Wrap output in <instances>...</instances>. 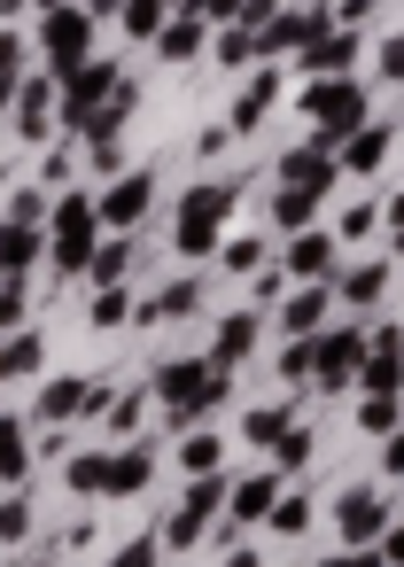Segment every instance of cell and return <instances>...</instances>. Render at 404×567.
<instances>
[{
	"mask_svg": "<svg viewBox=\"0 0 404 567\" xmlns=\"http://www.w3.org/2000/svg\"><path fill=\"white\" fill-rule=\"evenodd\" d=\"M272 102H280V71H272V63H257V71H249V86H241V102H234V117H226V133H257V125L272 117Z\"/></svg>",
	"mask_w": 404,
	"mask_h": 567,
	"instance_id": "15",
	"label": "cell"
},
{
	"mask_svg": "<svg viewBox=\"0 0 404 567\" xmlns=\"http://www.w3.org/2000/svg\"><path fill=\"white\" fill-rule=\"evenodd\" d=\"M110 567H164V536H133V544H125Z\"/></svg>",
	"mask_w": 404,
	"mask_h": 567,
	"instance_id": "45",
	"label": "cell"
},
{
	"mask_svg": "<svg viewBox=\"0 0 404 567\" xmlns=\"http://www.w3.org/2000/svg\"><path fill=\"white\" fill-rule=\"evenodd\" d=\"M24 327H32V288L0 280V334H24Z\"/></svg>",
	"mask_w": 404,
	"mask_h": 567,
	"instance_id": "37",
	"label": "cell"
},
{
	"mask_svg": "<svg viewBox=\"0 0 404 567\" xmlns=\"http://www.w3.org/2000/svg\"><path fill=\"white\" fill-rule=\"evenodd\" d=\"M40 257H48V234H32V226H9V218H0V280H24Z\"/></svg>",
	"mask_w": 404,
	"mask_h": 567,
	"instance_id": "19",
	"label": "cell"
},
{
	"mask_svg": "<svg viewBox=\"0 0 404 567\" xmlns=\"http://www.w3.org/2000/svg\"><path fill=\"white\" fill-rule=\"evenodd\" d=\"M148 203H156V172H148V164H141V172H117L110 195H102V234H133V226L148 218Z\"/></svg>",
	"mask_w": 404,
	"mask_h": 567,
	"instance_id": "9",
	"label": "cell"
},
{
	"mask_svg": "<svg viewBox=\"0 0 404 567\" xmlns=\"http://www.w3.org/2000/svg\"><path fill=\"white\" fill-rule=\"evenodd\" d=\"M327 303H334V288H296V296L280 303V327H288L296 342H311V334H319V319H327Z\"/></svg>",
	"mask_w": 404,
	"mask_h": 567,
	"instance_id": "22",
	"label": "cell"
},
{
	"mask_svg": "<svg viewBox=\"0 0 404 567\" xmlns=\"http://www.w3.org/2000/svg\"><path fill=\"white\" fill-rule=\"evenodd\" d=\"M0 474H9V482H24V474H32V427H24V420H9V412H0Z\"/></svg>",
	"mask_w": 404,
	"mask_h": 567,
	"instance_id": "25",
	"label": "cell"
},
{
	"mask_svg": "<svg viewBox=\"0 0 404 567\" xmlns=\"http://www.w3.org/2000/svg\"><path fill=\"white\" fill-rule=\"evenodd\" d=\"M226 272H265V241H257V234L226 241Z\"/></svg>",
	"mask_w": 404,
	"mask_h": 567,
	"instance_id": "43",
	"label": "cell"
},
{
	"mask_svg": "<svg viewBox=\"0 0 404 567\" xmlns=\"http://www.w3.org/2000/svg\"><path fill=\"white\" fill-rule=\"evenodd\" d=\"M288 280H303V288H334L342 280V257H334V234L327 226H311V234L288 241Z\"/></svg>",
	"mask_w": 404,
	"mask_h": 567,
	"instance_id": "11",
	"label": "cell"
},
{
	"mask_svg": "<svg viewBox=\"0 0 404 567\" xmlns=\"http://www.w3.org/2000/svg\"><path fill=\"white\" fill-rule=\"evenodd\" d=\"M311 451H319V435H311V427H288V435L272 443V474H296V466H311Z\"/></svg>",
	"mask_w": 404,
	"mask_h": 567,
	"instance_id": "36",
	"label": "cell"
},
{
	"mask_svg": "<svg viewBox=\"0 0 404 567\" xmlns=\"http://www.w3.org/2000/svg\"><path fill=\"white\" fill-rule=\"evenodd\" d=\"M24 536H32V497L17 489L9 505H0V544H24Z\"/></svg>",
	"mask_w": 404,
	"mask_h": 567,
	"instance_id": "40",
	"label": "cell"
},
{
	"mask_svg": "<svg viewBox=\"0 0 404 567\" xmlns=\"http://www.w3.org/2000/svg\"><path fill=\"white\" fill-rule=\"evenodd\" d=\"M381 474H389V482H404V427L381 443Z\"/></svg>",
	"mask_w": 404,
	"mask_h": 567,
	"instance_id": "53",
	"label": "cell"
},
{
	"mask_svg": "<svg viewBox=\"0 0 404 567\" xmlns=\"http://www.w3.org/2000/svg\"><path fill=\"white\" fill-rule=\"evenodd\" d=\"M0 79H24V40H17V24L0 32Z\"/></svg>",
	"mask_w": 404,
	"mask_h": 567,
	"instance_id": "51",
	"label": "cell"
},
{
	"mask_svg": "<svg viewBox=\"0 0 404 567\" xmlns=\"http://www.w3.org/2000/svg\"><path fill=\"white\" fill-rule=\"evenodd\" d=\"M249 350H257V311H226V319H218V334H210V350H203V358H210V365H218V373H234V365H241V358H249Z\"/></svg>",
	"mask_w": 404,
	"mask_h": 567,
	"instance_id": "17",
	"label": "cell"
},
{
	"mask_svg": "<svg viewBox=\"0 0 404 567\" xmlns=\"http://www.w3.org/2000/svg\"><path fill=\"white\" fill-rule=\"evenodd\" d=\"M0 110H17V79H0Z\"/></svg>",
	"mask_w": 404,
	"mask_h": 567,
	"instance_id": "60",
	"label": "cell"
},
{
	"mask_svg": "<svg viewBox=\"0 0 404 567\" xmlns=\"http://www.w3.org/2000/svg\"><path fill=\"white\" fill-rule=\"evenodd\" d=\"M334 528H342V544H350V551H373V544H381V528H389V497H381L373 482L342 489V497H334Z\"/></svg>",
	"mask_w": 404,
	"mask_h": 567,
	"instance_id": "7",
	"label": "cell"
},
{
	"mask_svg": "<svg viewBox=\"0 0 404 567\" xmlns=\"http://www.w3.org/2000/svg\"><path fill=\"white\" fill-rule=\"evenodd\" d=\"M272 505H280V474L265 466V474H241V482H234L226 520H234V528H249V520H272Z\"/></svg>",
	"mask_w": 404,
	"mask_h": 567,
	"instance_id": "16",
	"label": "cell"
},
{
	"mask_svg": "<svg viewBox=\"0 0 404 567\" xmlns=\"http://www.w3.org/2000/svg\"><path fill=\"white\" fill-rule=\"evenodd\" d=\"M358 427H365V435H381V443H389V435H396V427H404V396H365V404H358Z\"/></svg>",
	"mask_w": 404,
	"mask_h": 567,
	"instance_id": "35",
	"label": "cell"
},
{
	"mask_svg": "<svg viewBox=\"0 0 404 567\" xmlns=\"http://www.w3.org/2000/svg\"><path fill=\"white\" fill-rule=\"evenodd\" d=\"M203 48H210V24H203V17H172V24H164V40H156V55H164V63H195Z\"/></svg>",
	"mask_w": 404,
	"mask_h": 567,
	"instance_id": "23",
	"label": "cell"
},
{
	"mask_svg": "<svg viewBox=\"0 0 404 567\" xmlns=\"http://www.w3.org/2000/svg\"><path fill=\"white\" fill-rule=\"evenodd\" d=\"M389 148H396V125H365L358 141H342V156H334V164H342V172H381V164H389Z\"/></svg>",
	"mask_w": 404,
	"mask_h": 567,
	"instance_id": "21",
	"label": "cell"
},
{
	"mask_svg": "<svg viewBox=\"0 0 404 567\" xmlns=\"http://www.w3.org/2000/svg\"><path fill=\"white\" fill-rule=\"evenodd\" d=\"M373 63H381V79H404V32L373 40Z\"/></svg>",
	"mask_w": 404,
	"mask_h": 567,
	"instance_id": "49",
	"label": "cell"
},
{
	"mask_svg": "<svg viewBox=\"0 0 404 567\" xmlns=\"http://www.w3.org/2000/svg\"><path fill=\"white\" fill-rule=\"evenodd\" d=\"M40 358H48L40 327H24V334H0V381H24V373H40Z\"/></svg>",
	"mask_w": 404,
	"mask_h": 567,
	"instance_id": "24",
	"label": "cell"
},
{
	"mask_svg": "<svg viewBox=\"0 0 404 567\" xmlns=\"http://www.w3.org/2000/svg\"><path fill=\"white\" fill-rule=\"evenodd\" d=\"M141 412H148V389L117 396V404H110V427H117V435H141Z\"/></svg>",
	"mask_w": 404,
	"mask_h": 567,
	"instance_id": "44",
	"label": "cell"
},
{
	"mask_svg": "<svg viewBox=\"0 0 404 567\" xmlns=\"http://www.w3.org/2000/svg\"><path fill=\"white\" fill-rule=\"evenodd\" d=\"M358 48H365L358 32H342V24H319V32H311V40L296 48V63H303L311 79H350V63H358Z\"/></svg>",
	"mask_w": 404,
	"mask_h": 567,
	"instance_id": "10",
	"label": "cell"
},
{
	"mask_svg": "<svg viewBox=\"0 0 404 567\" xmlns=\"http://www.w3.org/2000/svg\"><path fill=\"white\" fill-rule=\"evenodd\" d=\"M40 218H48V195L40 187H17L9 195V226H40Z\"/></svg>",
	"mask_w": 404,
	"mask_h": 567,
	"instance_id": "42",
	"label": "cell"
},
{
	"mask_svg": "<svg viewBox=\"0 0 404 567\" xmlns=\"http://www.w3.org/2000/svg\"><path fill=\"white\" fill-rule=\"evenodd\" d=\"M241 9H249V0H195L187 17H203L210 32H226V24H241Z\"/></svg>",
	"mask_w": 404,
	"mask_h": 567,
	"instance_id": "46",
	"label": "cell"
},
{
	"mask_svg": "<svg viewBox=\"0 0 404 567\" xmlns=\"http://www.w3.org/2000/svg\"><path fill=\"white\" fill-rule=\"evenodd\" d=\"M373 551H381V567H404V520H389V528H381V544H373Z\"/></svg>",
	"mask_w": 404,
	"mask_h": 567,
	"instance_id": "52",
	"label": "cell"
},
{
	"mask_svg": "<svg viewBox=\"0 0 404 567\" xmlns=\"http://www.w3.org/2000/svg\"><path fill=\"white\" fill-rule=\"evenodd\" d=\"M226 567H265V559H257L249 544H234V551H226Z\"/></svg>",
	"mask_w": 404,
	"mask_h": 567,
	"instance_id": "57",
	"label": "cell"
},
{
	"mask_svg": "<svg viewBox=\"0 0 404 567\" xmlns=\"http://www.w3.org/2000/svg\"><path fill=\"white\" fill-rule=\"evenodd\" d=\"M63 179H79V141H55V156H48V187H63Z\"/></svg>",
	"mask_w": 404,
	"mask_h": 567,
	"instance_id": "47",
	"label": "cell"
},
{
	"mask_svg": "<svg viewBox=\"0 0 404 567\" xmlns=\"http://www.w3.org/2000/svg\"><path fill=\"white\" fill-rule=\"evenodd\" d=\"M226 141H234V133H226V125H203V133H195V156H218V148H226Z\"/></svg>",
	"mask_w": 404,
	"mask_h": 567,
	"instance_id": "55",
	"label": "cell"
},
{
	"mask_svg": "<svg viewBox=\"0 0 404 567\" xmlns=\"http://www.w3.org/2000/svg\"><path fill=\"white\" fill-rule=\"evenodd\" d=\"M55 86H63L55 71H24V79H17V133H24V141H48V133H55V117H48V110H55Z\"/></svg>",
	"mask_w": 404,
	"mask_h": 567,
	"instance_id": "12",
	"label": "cell"
},
{
	"mask_svg": "<svg viewBox=\"0 0 404 567\" xmlns=\"http://www.w3.org/2000/svg\"><path fill=\"white\" fill-rule=\"evenodd\" d=\"M210 63H226V71H249V63H257V32H249V24H226V32H210Z\"/></svg>",
	"mask_w": 404,
	"mask_h": 567,
	"instance_id": "30",
	"label": "cell"
},
{
	"mask_svg": "<svg viewBox=\"0 0 404 567\" xmlns=\"http://www.w3.org/2000/svg\"><path fill=\"white\" fill-rule=\"evenodd\" d=\"M396 257H404V234H396Z\"/></svg>",
	"mask_w": 404,
	"mask_h": 567,
	"instance_id": "62",
	"label": "cell"
},
{
	"mask_svg": "<svg viewBox=\"0 0 404 567\" xmlns=\"http://www.w3.org/2000/svg\"><path fill=\"white\" fill-rule=\"evenodd\" d=\"M86 412H110L102 381H48L40 389V420H86Z\"/></svg>",
	"mask_w": 404,
	"mask_h": 567,
	"instance_id": "14",
	"label": "cell"
},
{
	"mask_svg": "<svg viewBox=\"0 0 404 567\" xmlns=\"http://www.w3.org/2000/svg\"><path fill=\"white\" fill-rule=\"evenodd\" d=\"M303 528H311V497L280 489V505H272V536H303Z\"/></svg>",
	"mask_w": 404,
	"mask_h": 567,
	"instance_id": "38",
	"label": "cell"
},
{
	"mask_svg": "<svg viewBox=\"0 0 404 567\" xmlns=\"http://www.w3.org/2000/svg\"><path fill=\"white\" fill-rule=\"evenodd\" d=\"M156 396L172 404V427H195L210 404L234 396V373H218L210 358H172V365H156Z\"/></svg>",
	"mask_w": 404,
	"mask_h": 567,
	"instance_id": "2",
	"label": "cell"
},
{
	"mask_svg": "<svg viewBox=\"0 0 404 567\" xmlns=\"http://www.w3.org/2000/svg\"><path fill=\"white\" fill-rule=\"evenodd\" d=\"M94 249H102V203L94 195H63L55 210H48V257H55V272H94Z\"/></svg>",
	"mask_w": 404,
	"mask_h": 567,
	"instance_id": "3",
	"label": "cell"
},
{
	"mask_svg": "<svg viewBox=\"0 0 404 567\" xmlns=\"http://www.w3.org/2000/svg\"><path fill=\"white\" fill-rule=\"evenodd\" d=\"M272 226L311 234V226H319V195H303V187H272Z\"/></svg>",
	"mask_w": 404,
	"mask_h": 567,
	"instance_id": "26",
	"label": "cell"
},
{
	"mask_svg": "<svg viewBox=\"0 0 404 567\" xmlns=\"http://www.w3.org/2000/svg\"><path fill=\"white\" fill-rule=\"evenodd\" d=\"M164 24H172V0H133V9H125L133 48H156V40H164Z\"/></svg>",
	"mask_w": 404,
	"mask_h": 567,
	"instance_id": "34",
	"label": "cell"
},
{
	"mask_svg": "<svg viewBox=\"0 0 404 567\" xmlns=\"http://www.w3.org/2000/svg\"><path fill=\"white\" fill-rule=\"evenodd\" d=\"M79 9H86V17L102 24V17H125V9H133V0H79Z\"/></svg>",
	"mask_w": 404,
	"mask_h": 567,
	"instance_id": "56",
	"label": "cell"
},
{
	"mask_svg": "<svg viewBox=\"0 0 404 567\" xmlns=\"http://www.w3.org/2000/svg\"><path fill=\"white\" fill-rule=\"evenodd\" d=\"M148 482H156V451H148V443L110 451V497H141Z\"/></svg>",
	"mask_w": 404,
	"mask_h": 567,
	"instance_id": "20",
	"label": "cell"
},
{
	"mask_svg": "<svg viewBox=\"0 0 404 567\" xmlns=\"http://www.w3.org/2000/svg\"><path fill=\"white\" fill-rule=\"evenodd\" d=\"M280 381H311V342H288L280 350Z\"/></svg>",
	"mask_w": 404,
	"mask_h": 567,
	"instance_id": "50",
	"label": "cell"
},
{
	"mask_svg": "<svg viewBox=\"0 0 404 567\" xmlns=\"http://www.w3.org/2000/svg\"><path fill=\"white\" fill-rule=\"evenodd\" d=\"M133 110H141V86L125 79V86H117V94H110V102H102V110H94V117H86L79 133H71V141H86V148H102V141H117V133H125V117H133Z\"/></svg>",
	"mask_w": 404,
	"mask_h": 567,
	"instance_id": "18",
	"label": "cell"
},
{
	"mask_svg": "<svg viewBox=\"0 0 404 567\" xmlns=\"http://www.w3.org/2000/svg\"><path fill=\"white\" fill-rule=\"evenodd\" d=\"M156 311H164V319H195V311H203V288H195V280H172V288L156 296Z\"/></svg>",
	"mask_w": 404,
	"mask_h": 567,
	"instance_id": "39",
	"label": "cell"
},
{
	"mask_svg": "<svg viewBox=\"0 0 404 567\" xmlns=\"http://www.w3.org/2000/svg\"><path fill=\"white\" fill-rule=\"evenodd\" d=\"M280 288H288V272H272V265H265V272H257V288H249V296H257V311H265Z\"/></svg>",
	"mask_w": 404,
	"mask_h": 567,
	"instance_id": "54",
	"label": "cell"
},
{
	"mask_svg": "<svg viewBox=\"0 0 404 567\" xmlns=\"http://www.w3.org/2000/svg\"><path fill=\"white\" fill-rule=\"evenodd\" d=\"M303 117H311V141L342 156V141H358L373 117H365V86L358 79H311L303 86Z\"/></svg>",
	"mask_w": 404,
	"mask_h": 567,
	"instance_id": "1",
	"label": "cell"
},
{
	"mask_svg": "<svg viewBox=\"0 0 404 567\" xmlns=\"http://www.w3.org/2000/svg\"><path fill=\"white\" fill-rule=\"evenodd\" d=\"M9 567H48V559H9Z\"/></svg>",
	"mask_w": 404,
	"mask_h": 567,
	"instance_id": "61",
	"label": "cell"
},
{
	"mask_svg": "<svg viewBox=\"0 0 404 567\" xmlns=\"http://www.w3.org/2000/svg\"><path fill=\"white\" fill-rule=\"evenodd\" d=\"M381 288H389V265H381V257L334 280V296H342V303H358V311H365V303H381Z\"/></svg>",
	"mask_w": 404,
	"mask_h": 567,
	"instance_id": "31",
	"label": "cell"
},
{
	"mask_svg": "<svg viewBox=\"0 0 404 567\" xmlns=\"http://www.w3.org/2000/svg\"><path fill=\"white\" fill-rule=\"evenodd\" d=\"M218 458H226V435H210V427H187L179 435V466L203 482V474H218Z\"/></svg>",
	"mask_w": 404,
	"mask_h": 567,
	"instance_id": "28",
	"label": "cell"
},
{
	"mask_svg": "<svg viewBox=\"0 0 404 567\" xmlns=\"http://www.w3.org/2000/svg\"><path fill=\"white\" fill-rule=\"evenodd\" d=\"M358 234H373V203H350V210L334 218V241H358Z\"/></svg>",
	"mask_w": 404,
	"mask_h": 567,
	"instance_id": "48",
	"label": "cell"
},
{
	"mask_svg": "<svg viewBox=\"0 0 404 567\" xmlns=\"http://www.w3.org/2000/svg\"><path fill=\"white\" fill-rule=\"evenodd\" d=\"M389 226H396V234H404V195H389Z\"/></svg>",
	"mask_w": 404,
	"mask_h": 567,
	"instance_id": "58",
	"label": "cell"
},
{
	"mask_svg": "<svg viewBox=\"0 0 404 567\" xmlns=\"http://www.w3.org/2000/svg\"><path fill=\"white\" fill-rule=\"evenodd\" d=\"M288 427H296V404H257V412L241 420V435H249L257 451H272V443H280Z\"/></svg>",
	"mask_w": 404,
	"mask_h": 567,
	"instance_id": "32",
	"label": "cell"
},
{
	"mask_svg": "<svg viewBox=\"0 0 404 567\" xmlns=\"http://www.w3.org/2000/svg\"><path fill=\"white\" fill-rule=\"evenodd\" d=\"M32 9H40V17H55V9H79V0H32Z\"/></svg>",
	"mask_w": 404,
	"mask_h": 567,
	"instance_id": "59",
	"label": "cell"
},
{
	"mask_svg": "<svg viewBox=\"0 0 404 567\" xmlns=\"http://www.w3.org/2000/svg\"><path fill=\"white\" fill-rule=\"evenodd\" d=\"M226 497H234V482H226V474H203V482H187V497H179V513H195V520L210 528V520L226 513Z\"/></svg>",
	"mask_w": 404,
	"mask_h": 567,
	"instance_id": "29",
	"label": "cell"
},
{
	"mask_svg": "<svg viewBox=\"0 0 404 567\" xmlns=\"http://www.w3.org/2000/svg\"><path fill=\"white\" fill-rule=\"evenodd\" d=\"M125 272H133V234H110L102 249H94V288H125Z\"/></svg>",
	"mask_w": 404,
	"mask_h": 567,
	"instance_id": "27",
	"label": "cell"
},
{
	"mask_svg": "<svg viewBox=\"0 0 404 567\" xmlns=\"http://www.w3.org/2000/svg\"><path fill=\"white\" fill-rule=\"evenodd\" d=\"M358 365H365V334L358 327H327L311 334V381L334 396V389H358Z\"/></svg>",
	"mask_w": 404,
	"mask_h": 567,
	"instance_id": "6",
	"label": "cell"
},
{
	"mask_svg": "<svg viewBox=\"0 0 404 567\" xmlns=\"http://www.w3.org/2000/svg\"><path fill=\"white\" fill-rule=\"evenodd\" d=\"M40 55H48V71L71 86V79L94 63V17H86V9H55V17H40Z\"/></svg>",
	"mask_w": 404,
	"mask_h": 567,
	"instance_id": "5",
	"label": "cell"
},
{
	"mask_svg": "<svg viewBox=\"0 0 404 567\" xmlns=\"http://www.w3.org/2000/svg\"><path fill=\"white\" fill-rule=\"evenodd\" d=\"M342 179V164H334V148H319V141H303V148H288L280 156V187H303V195H319L327 203V187Z\"/></svg>",
	"mask_w": 404,
	"mask_h": 567,
	"instance_id": "13",
	"label": "cell"
},
{
	"mask_svg": "<svg viewBox=\"0 0 404 567\" xmlns=\"http://www.w3.org/2000/svg\"><path fill=\"white\" fill-rule=\"evenodd\" d=\"M63 482H71L79 497H110V451H79V458L63 466Z\"/></svg>",
	"mask_w": 404,
	"mask_h": 567,
	"instance_id": "33",
	"label": "cell"
},
{
	"mask_svg": "<svg viewBox=\"0 0 404 567\" xmlns=\"http://www.w3.org/2000/svg\"><path fill=\"white\" fill-rule=\"evenodd\" d=\"M117 86H125V71H117L110 55H94V63H86V71L63 86V141H71V133H79V125H86V117H94V110L117 94Z\"/></svg>",
	"mask_w": 404,
	"mask_h": 567,
	"instance_id": "8",
	"label": "cell"
},
{
	"mask_svg": "<svg viewBox=\"0 0 404 567\" xmlns=\"http://www.w3.org/2000/svg\"><path fill=\"white\" fill-rule=\"evenodd\" d=\"M234 203H241V187H234V179L187 187V203H179V226H172L179 257H210V249H218V234H226V210H234Z\"/></svg>",
	"mask_w": 404,
	"mask_h": 567,
	"instance_id": "4",
	"label": "cell"
},
{
	"mask_svg": "<svg viewBox=\"0 0 404 567\" xmlns=\"http://www.w3.org/2000/svg\"><path fill=\"white\" fill-rule=\"evenodd\" d=\"M86 319H94V327H125V319H133V296H125V288H102Z\"/></svg>",
	"mask_w": 404,
	"mask_h": 567,
	"instance_id": "41",
	"label": "cell"
}]
</instances>
